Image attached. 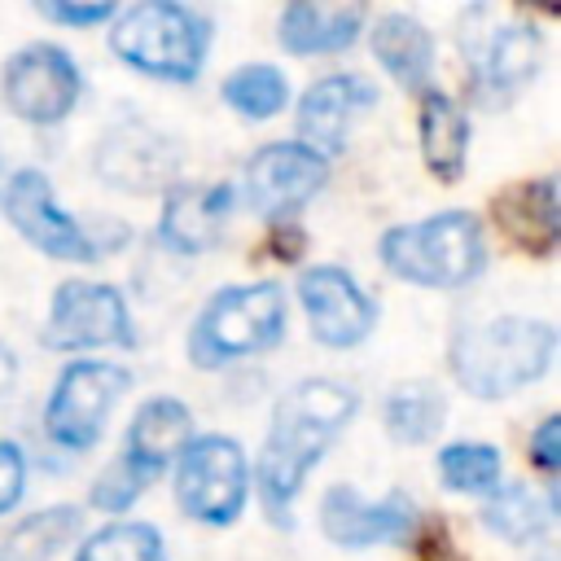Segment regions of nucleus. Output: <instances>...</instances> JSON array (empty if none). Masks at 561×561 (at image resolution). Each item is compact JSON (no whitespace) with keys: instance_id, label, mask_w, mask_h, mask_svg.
I'll use <instances>...</instances> for the list:
<instances>
[{"instance_id":"1","label":"nucleus","mask_w":561,"mask_h":561,"mask_svg":"<svg viewBox=\"0 0 561 561\" xmlns=\"http://www.w3.org/2000/svg\"><path fill=\"white\" fill-rule=\"evenodd\" d=\"M355 412L359 394L333 377H311L280 394L259 451V495L272 526H294V504L307 473L320 465L329 443L355 421Z\"/></svg>"},{"instance_id":"2","label":"nucleus","mask_w":561,"mask_h":561,"mask_svg":"<svg viewBox=\"0 0 561 561\" xmlns=\"http://www.w3.org/2000/svg\"><path fill=\"white\" fill-rule=\"evenodd\" d=\"M557 329L535 316L469 320L451 333L447 368L469 399H508L552 368Z\"/></svg>"},{"instance_id":"3","label":"nucleus","mask_w":561,"mask_h":561,"mask_svg":"<svg viewBox=\"0 0 561 561\" xmlns=\"http://www.w3.org/2000/svg\"><path fill=\"white\" fill-rule=\"evenodd\" d=\"M377 259L403 285L465 289L486 267V237L469 210H438V215L386 228L377 241Z\"/></svg>"},{"instance_id":"4","label":"nucleus","mask_w":561,"mask_h":561,"mask_svg":"<svg viewBox=\"0 0 561 561\" xmlns=\"http://www.w3.org/2000/svg\"><path fill=\"white\" fill-rule=\"evenodd\" d=\"M110 48L136 75L162 83H193L210 53V18L180 0H145L114 13Z\"/></svg>"},{"instance_id":"5","label":"nucleus","mask_w":561,"mask_h":561,"mask_svg":"<svg viewBox=\"0 0 561 561\" xmlns=\"http://www.w3.org/2000/svg\"><path fill=\"white\" fill-rule=\"evenodd\" d=\"M285 337V289L276 280L224 285L206 298L188 329V359L197 368H228L263 355Z\"/></svg>"},{"instance_id":"6","label":"nucleus","mask_w":561,"mask_h":561,"mask_svg":"<svg viewBox=\"0 0 561 561\" xmlns=\"http://www.w3.org/2000/svg\"><path fill=\"white\" fill-rule=\"evenodd\" d=\"M0 210L4 219L18 228V237L26 245H35L48 259L61 263H96L105 254H114L127 241L123 224H96V219H75L70 210L57 206L53 184L44 171H13L0 188Z\"/></svg>"},{"instance_id":"7","label":"nucleus","mask_w":561,"mask_h":561,"mask_svg":"<svg viewBox=\"0 0 561 561\" xmlns=\"http://www.w3.org/2000/svg\"><path fill=\"white\" fill-rule=\"evenodd\" d=\"M250 500V465L237 438L197 434L175 460V504L202 526H232Z\"/></svg>"},{"instance_id":"8","label":"nucleus","mask_w":561,"mask_h":561,"mask_svg":"<svg viewBox=\"0 0 561 561\" xmlns=\"http://www.w3.org/2000/svg\"><path fill=\"white\" fill-rule=\"evenodd\" d=\"M131 373L110 359H75L57 373L44 403V434L66 451H88L101 443L114 403L127 394Z\"/></svg>"},{"instance_id":"9","label":"nucleus","mask_w":561,"mask_h":561,"mask_svg":"<svg viewBox=\"0 0 561 561\" xmlns=\"http://www.w3.org/2000/svg\"><path fill=\"white\" fill-rule=\"evenodd\" d=\"M0 92H4V105L13 118L35 123V127H53V123L70 118V110L79 105L83 75L61 44L35 39V44H22L4 61Z\"/></svg>"},{"instance_id":"10","label":"nucleus","mask_w":561,"mask_h":561,"mask_svg":"<svg viewBox=\"0 0 561 561\" xmlns=\"http://www.w3.org/2000/svg\"><path fill=\"white\" fill-rule=\"evenodd\" d=\"M48 351H88V346H136L131 311L114 285L101 280H61L44 320Z\"/></svg>"},{"instance_id":"11","label":"nucleus","mask_w":561,"mask_h":561,"mask_svg":"<svg viewBox=\"0 0 561 561\" xmlns=\"http://www.w3.org/2000/svg\"><path fill=\"white\" fill-rule=\"evenodd\" d=\"M92 171L118 193H167L180 175V145L145 118H118L101 131Z\"/></svg>"},{"instance_id":"12","label":"nucleus","mask_w":561,"mask_h":561,"mask_svg":"<svg viewBox=\"0 0 561 561\" xmlns=\"http://www.w3.org/2000/svg\"><path fill=\"white\" fill-rule=\"evenodd\" d=\"M298 302H302L311 337L329 351L359 346L377 324V302L364 294V285L351 272H342L333 263H316L302 272Z\"/></svg>"},{"instance_id":"13","label":"nucleus","mask_w":561,"mask_h":561,"mask_svg":"<svg viewBox=\"0 0 561 561\" xmlns=\"http://www.w3.org/2000/svg\"><path fill=\"white\" fill-rule=\"evenodd\" d=\"M324 175H329V162L320 153H311L298 140H272L250 153L241 188L259 215L289 219L324 188Z\"/></svg>"},{"instance_id":"14","label":"nucleus","mask_w":561,"mask_h":561,"mask_svg":"<svg viewBox=\"0 0 561 561\" xmlns=\"http://www.w3.org/2000/svg\"><path fill=\"white\" fill-rule=\"evenodd\" d=\"M421 526L412 495L390 491L381 500L359 495L355 486H329L320 500V530L337 548H377V543H408Z\"/></svg>"},{"instance_id":"15","label":"nucleus","mask_w":561,"mask_h":561,"mask_svg":"<svg viewBox=\"0 0 561 561\" xmlns=\"http://www.w3.org/2000/svg\"><path fill=\"white\" fill-rule=\"evenodd\" d=\"M469 75H473V92L486 105H504L513 101L543 66V35L535 22H504L495 31H486L478 44H469Z\"/></svg>"},{"instance_id":"16","label":"nucleus","mask_w":561,"mask_h":561,"mask_svg":"<svg viewBox=\"0 0 561 561\" xmlns=\"http://www.w3.org/2000/svg\"><path fill=\"white\" fill-rule=\"evenodd\" d=\"M377 105V88L364 75H324L298 96V145L324 162L346 149V136L359 114Z\"/></svg>"},{"instance_id":"17","label":"nucleus","mask_w":561,"mask_h":561,"mask_svg":"<svg viewBox=\"0 0 561 561\" xmlns=\"http://www.w3.org/2000/svg\"><path fill=\"white\" fill-rule=\"evenodd\" d=\"M232 202H237V188L232 184L175 180L162 193L158 241L171 254H206L224 237V224L232 219Z\"/></svg>"},{"instance_id":"18","label":"nucleus","mask_w":561,"mask_h":561,"mask_svg":"<svg viewBox=\"0 0 561 561\" xmlns=\"http://www.w3.org/2000/svg\"><path fill=\"white\" fill-rule=\"evenodd\" d=\"M193 438V412L184 399H171V394H158V399H145L127 425V443H123V460H131L145 478H162L180 451L188 447Z\"/></svg>"},{"instance_id":"19","label":"nucleus","mask_w":561,"mask_h":561,"mask_svg":"<svg viewBox=\"0 0 561 561\" xmlns=\"http://www.w3.org/2000/svg\"><path fill=\"white\" fill-rule=\"evenodd\" d=\"M491 215L517 250H530V254L557 250L561 206H557V180L552 175H535V180H517V184L500 188L491 202Z\"/></svg>"},{"instance_id":"20","label":"nucleus","mask_w":561,"mask_h":561,"mask_svg":"<svg viewBox=\"0 0 561 561\" xmlns=\"http://www.w3.org/2000/svg\"><path fill=\"white\" fill-rule=\"evenodd\" d=\"M364 4H311V0H294L280 9L276 18V44L294 57H324V53H342L359 39L364 31Z\"/></svg>"},{"instance_id":"21","label":"nucleus","mask_w":561,"mask_h":561,"mask_svg":"<svg viewBox=\"0 0 561 561\" xmlns=\"http://www.w3.org/2000/svg\"><path fill=\"white\" fill-rule=\"evenodd\" d=\"M373 57L386 66V75L408 88V92H430V75H434V35L421 18L412 13H381L368 31Z\"/></svg>"},{"instance_id":"22","label":"nucleus","mask_w":561,"mask_h":561,"mask_svg":"<svg viewBox=\"0 0 561 561\" xmlns=\"http://www.w3.org/2000/svg\"><path fill=\"white\" fill-rule=\"evenodd\" d=\"M416 136H421V158H425L430 175L443 184L460 180L465 153H469V114L447 92H438V88L421 92Z\"/></svg>"},{"instance_id":"23","label":"nucleus","mask_w":561,"mask_h":561,"mask_svg":"<svg viewBox=\"0 0 561 561\" xmlns=\"http://www.w3.org/2000/svg\"><path fill=\"white\" fill-rule=\"evenodd\" d=\"M552 513H557V495L543 500L539 491H530V486H522V482H508V486H495V491L482 500V513H478V517H482V526H486L491 535H500L504 543L526 548V543H535V539L548 535Z\"/></svg>"},{"instance_id":"24","label":"nucleus","mask_w":561,"mask_h":561,"mask_svg":"<svg viewBox=\"0 0 561 561\" xmlns=\"http://www.w3.org/2000/svg\"><path fill=\"white\" fill-rule=\"evenodd\" d=\"M443 421H447V399L430 381H403L381 403V430L403 447L430 443L443 430Z\"/></svg>"},{"instance_id":"25","label":"nucleus","mask_w":561,"mask_h":561,"mask_svg":"<svg viewBox=\"0 0 561 561\" xmlns=\"http://www.w3.org/2000/svg\"><path fill=\"white\" fill-rule=\"evenodd\" d=\"M79 508L75 504H48L22 517L0 539V561H53L75 535H79Z\"/></svg>"},{"instance_id":"26","label":"nucleus","mask_w":561,"mask_h":561,"mask_svg":"<svg viewBox=\"0 0 561 561\" xmlns=\"http://www.w3.org/2000/svg\"><path fill=\"white\" fill-rule=\"evenodd\" d=\"M219 96L232 114H241L250 123H263V118H276L289 105V79L267 61H250V66H237L219 83Z\"/></svg>"},{"instance_id":"27","label":"nucleus","mask_w":561,"mask_h":561,"mask_svg":"<svg viewBox=\"0 0 561 561\" xmlns=\"http://www.w3.org/2000/svg\"><path fill=\"white\" fill-rule=\"evenodd\" d=\"M500 473H504V465H500V451L491 443L465 438V443H447L438 451V478H443L447 491L482 495L486 500L500 486Z\"/></svg>"},{"instance_id":"28","label":"nucleus","mask_w":561,"mask_h":561,"mask_svg":"<svg viewBox=\"0 0 561 561\" xmlns=\"http://www.w3.org/2000/svg\"><path fill=\"white\" fill-rule=\"evenodd\" d=\"M75 561H167V543L149 522H110L79 543Z\"/></svg>"},{"instance_id":"29","label":"nucleus","mask_w":561,"mask_h":561,"mask_svg":"<svg viewBox=\"0 0 561 561\" xmlns=\"http://www.w3.org/2000/svg\"><path fill=\"white\" fill-rule=\"evenodd\" d=\"M149 482H153V478H145L131 460L114 456V460L96 473V482H92V508H101V513H123V508H131V504L145 495Z\"/></svg>"},{"instance_id":"30","label":"nucleus","mask_w":561,"mask_h":561,"mask_svg":"<svg viewBox=\"0 0 561 561\" xmlns=\"http://www.w3.org/2000/svg\"><path fill=\"white\" fill-rule=\"evenodd\" d=\"M35 13L57 26H101V22H114L118 4L114 0H39Z\"/></svg>"},{"instance_id":"31","label":"nucleus","mask_w":561,"mask_h":561,"mask_svg":"<svg viewBox=\"0 0 561 561\" xmlns=\"http://www.w3.org/2000/svg\"><path fill=\"white\" fill-rule=\"evenodd\" d=\"M22 486H26V456L18 443L0 438V517L22 500Z\"/></svg>"},{"instance_id":"32","label":"nucleus","mask_w":561,"mask_h":561,"mask_svg":"<svg viewBox=\"0 0 561 561\" xmlns=\"http://www.w3.org/2000/svg\"><path fill=\"white\" fill-rule=\"evenodd\" d=\"M530 460L535 469H543L548 478L561 469V416H543L530 434Z\"/></svg>"},{"instance_id":"33","label":"nucleus","mask_w":561,"mask_h":561,"mask_svg":"<svg viewBox=\"0 0 561 561\" xmlns=\"http://www.w3.org/2000/svg\"><path fill=\"white\" fill-rule=\"evenodd\" d=\"M416 552L421 561H465V552L451 543V535L443 526H416Z\"/></svg>"},{"instance_id":"34","label":"nucleus","mask_w":561,"mask_h":561,"mask_svg":"<svg viewBox=\"0 0 561 561\" xmlns=\"http://www.w3.org/2000/svg\"><path fill=\"white\" fill-rule=\"evenodd\" d=\"M13 381H18V355L9 351V342H0V399L13 390Z\"/></svg>"},{"instance_id":"35","label":"nucleus","mask_w":561,"mask_h":561,"mask_svg":"<svg viewBox=\"0 0 561 561\" xmlns=\"http://www.w3.org/2000/svg\"><path fill=\"white\" fill-rule=\"evenodd\" d=\"M539 561H552V557H539Z\"/></svg>"}]
</instances>
